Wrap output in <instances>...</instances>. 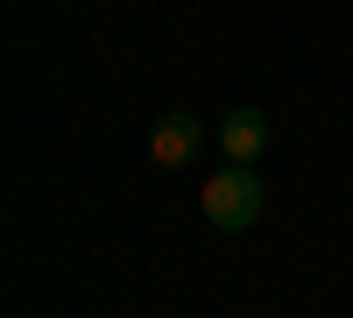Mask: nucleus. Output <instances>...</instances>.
Wrapping results in <instances>:
<instances>
[{
    "instance_id": "nucleus-1",
    "label": "nucleus",
    "mask_w": 353,
    "mask_h": 318,
    "mask_svg": "<svg viewBox=\"0 0 353 318\" xmlns=\"http://www.w3.org/2000/svg\"><path fill=\"white\" fill-rule=\"evenodd\" d=\"M198 206H205V219H212L219 234H254V226L269 219V184L254 177V163H226L219 177L198 191Z\"/></svg>"
},
{
    "instance_id": "nucleus-2",
    "label": "nucleus",
    "mask_w": 353,
    "mask_h": 318,
    "mask_svg": "<svg viewBox=\"0 0 353 318\" xmlns=\"http://www.w3.org/2000/svg\"><path fill=\"white\" fill-rule=\"evenodd\" d=\"M205 135H212V128H205L198 113H163L156 135H149V163L156 170H191L198 149H205Z\"/></svg>"
},
{
    "instance_id": "nucleus-3",
    "label": "nucleus",
    "mask_w": 353,
    "mask_h": 318,
    "mask_svg": "<svg viewBox=\"0 0 353 318\" xmlns=\"http://www.w3.org/2000/svg\"><path fill=\"white\" fill-rule=\"evenodd\" d=\"M219 149L233 163H254L261 149H269V113H261V106H233L226 121H219Z\"/></svg>"
}]
</instances>
